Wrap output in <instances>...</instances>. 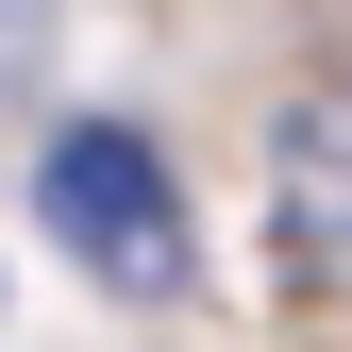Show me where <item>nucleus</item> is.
I'll return each mask as SVG.
<instances>
[{
    "instance_id": "1",
    "label": "nucleus",
    "mask_w": 352,
    "mask_h": 352,
    "mask_svg": "<svg viewBox=\"0 0 352 352\" xmlns=\"http://www.w3.org/2000/svg\"><path fill=\"white\" fill-rule=\"evenodd\" d=\"M34 201H51V235H67L101 285H135V302H168V285H185V201H168V151H151V135H118V118L51 135Z\"/></svg>"
},
{
    "instance_id": "2",
    "label": "nucleus",
    "mask_w": 352,
    "mask_h": 352,
    "mask_svg": "<svg viewBox=\"0 0 352 352\" xmlns=\"http://www.w3.org/2000/svg\"><path fill=\"white\" fill-rule=\"evenodd\" d=\"M285 235L352 269V101H302L285 118Z\"/></svg>"
}]
</instances>
